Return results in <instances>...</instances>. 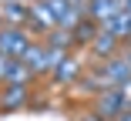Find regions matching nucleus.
<instances>
[{
  "label": "nucleus",
  "mask_w": 131,
  "mask_h": 121,
  "mask_svg": "<svg viewBox=\"0 0 131 121\" xmlns=\"http://www.w3.org/2000/svg\"><path fill=\"white\" fill-rule=\"evenodd\" d=\"M7 78H10V81H24V78H27V67H24V64H14Z\"/></svg>",
  "instance_id": "0eeeda50"
},
{
  "label": "nucleus",
  "mask_w": 131,
  "mask_h": 121,
  "mask_svg": "<svg viewBox=\"0 0 131 121\" xmlns=\"http://www.w3.org/2000/svg\"><path fill=\"white\" fill-rule=\"evenodd\" d=\"M128 111V101H124V94L121 91H108V94H104V98H101V114H124Z\"/></svg>",
  "instance_id": "f03ea898"
},
{
  "label": "nucleus",
  "mask_w": 131,
  "mask_h": 121,
  "mask_svg": "<svg viewBox=\"0 0 131 121\" xmlns=\"http://www.w3.org/2000/svg\"><path fill=\"white\" fill-rule=\"evenodd\" d=\"M27 101V91L24 87H10L7 94H4V108H14V104H24Z\"/></svg>",
  "instance_id": "7ed1b4c3"
},
{
  "label": "nucleus",
  "mask_w": 131,
  "mask_h": 121,
  "mask_svg": "<svg viewBox=\"0 0 131 121\" xmlns=\"http://www.w3.org/2000/svg\"><path fill=\"white\" fill-rule=\"evenodd\" d=\"M118 121H131V111H124V114H121V118H118Z\"/></svg>",
  "instance_id": "6e6552de"
},
{
  "label": "nucleus",
  "mask_w": 131,
  "mask_h": 121,
  "mask_svg": "<svg viewBox=\"0 0 131 121\" xmlns=\"http://www.w3.org/2000/svg\"><path fill=\"white\" fill-rule=\"evenodd\" d=\"M0 51H4L7 57H20L24 51H27V37L17 34V30H4L0 34Z\"/></svg>",
  "instance_id": "f257e3e1"
},
{
  "label": "nucleus",
  "mask_w": 131,
  "mask_h": 121,
  "mask_svg": "<svg viewBox=\"0 0 131 121\" xmlns=\"http://www.w3.org/2000/svg\"><path fill=\"white\" fill-rule=\"evenodd\" d=\"M84 121H104V118H84Z\"/></svg>",
  "instance_id": "1a4fd4ad"
},
{
  "label": "nucleus",
  "mask_w": 131,
  "mask_h": 121,
  "mask_svg": "<svg viewBox=\"0 0 131 121\" xmlns=\"http://www.w3.org/2000/svg\"><path fill=\"white\" fill-rule=\"evenodd\" d=\"M111 10H114L111 0H94V4H91V14H94V17H108Z\"/></svg>",
  "instance_id": "20e7f679"
},
{
  "label": "nucleus",
  "mask_w": 131,
  "mask_h": 121,
  "mask_svg": "<svg viewBox=\"0 0 131 121\" xmlns=\"http://www.w3.org/2000/svg\"><path fill=\"white\" fill-rule=\"evenodd\" d=\"M128 74H131V67H128V64H121V61L111 64V78H114V81H128Z\"/></svg>",
  "instance_id": "39448f33"
},
{
  "label": "nucleus",
  "mask_w": 131,
  "mask_h": 121,
  "mask_svg": "<svg viewBox=\"0 0 131 121\" xmlns=\"http://www.w3.org/2000/svg\"><path fill=\"white\" fill-rule=\"evenodd\" d=\"M61 81H74L77 78V64L74 61H67V64H61V74H57Z\"/></svg>",
  "instance_id": "423d86ee"
}]
</instances>
